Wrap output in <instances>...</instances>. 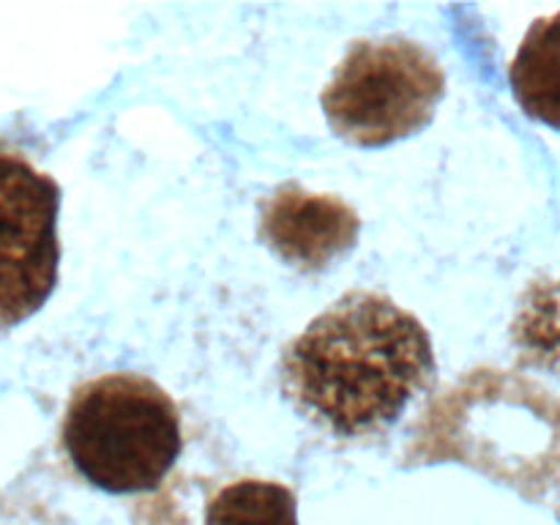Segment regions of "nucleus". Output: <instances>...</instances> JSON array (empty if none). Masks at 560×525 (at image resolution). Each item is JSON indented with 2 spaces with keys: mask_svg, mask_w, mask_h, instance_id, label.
Returning <instances> with one entry per match:
<instances>
[{
  "mask_svg": "<svg viewBox=\"0 0 560 525\" xmlns=\"http://www.w3.org/2000/svg\"><path fill=\"white\" fill-rule=\"evenodd\" d=\"M435 372L427 328L381 293H350L295 337L282 361L284 388L334 435L392 427Z\"/></svg>",
  "mask_w": 560,
  "mask_h": 525,
  "instance_id": "1",
  "label": "nucleus"
},
{
  "mask_svg": "<svg viewBox=\"0 0 560 525\" xmlns=\"http://www.w3.org/2000/svg\"><path fill=\"white\" fill-rule=\"evenodd\" d=\"M63 448L77 474L98 490H153L180 454L178 408L151 377H93L66 408Z\"/></svg>",
  "mask_w": 560,
  "mask_h": 525,
  "instance_id": "2",
  "label": "nucleus"
},
{
  "mask_svg": "<svg viewBox=\"0 0 560 525\" xmlns=\"http://www.w3.org/2000/svg\"><path fill=\"white\" fill-rule=\"evenodd\" d=\"M446 93L430 49L408 38L355 42L323 91L334 135L350 145L383 148L424 129Z\"/></svg>",
  "mask_w": 560,
  "mask_h": 525,
  "instance_id": "3",
  "label": "nucleus"
},
{
  "mask_svg": "<svg viewBox=\"0 0 560 525\" xmlns=\"http://www.w3.org/2000/svg\"><path fill=\"white\" fill-rule=\"evenodd\" d=\"M60 189L25 156L0 151V328L36 315L58 282Z\"/></svg>",
  "mask_w": 560,
  "mask_h": 525,
  "instance_id": "4",
  "label": "nucleus"
},
{
  "mask_svg": "<svg viewBox=\"0 0 560 525\" xmlns=\"http://www.w3.org/2000/svg\"><path fill=\"white\" fill-rule=\"evenodd\" d=\"M359 217L334 195L290 184L262 206L260 233L282 260L301 271H320L359 238Z\"/></svg>",
  "mask_w": 560,
  "mask_h": 525,
  "instance_id": "5",
  "label": "nucleus"
},
{
  "mask_svg": "<svg viewBox=\"0 0 560 525\" xmlns=\"http://www.w3.org/2000/svg\"><path fill=\"white\" fill-rule=\"evenodd\" d=\"M509 82L530 118L560 129V11L534 22L514 55Z\"/></svg>",
  "mask_w": 560,
  "mask_h": 525,
  "instance_id": "6",
  "label": "nucleus"
},
{
  "mask_svg": "<svg viewBox=\"0 0 560 525\" xmlns=\"http://www.w3.org/2000/svg\"><path fill=\"white\" fill-rule=\"evenodd\" d=\"M206 525H299V503L284 485L244 479L217 492Z\"/></svg>",
  "mask_w": 560,
  "mask_h": 525,
  "instance_id": "7",
  "label": "nucleus"
}]
</instances>
